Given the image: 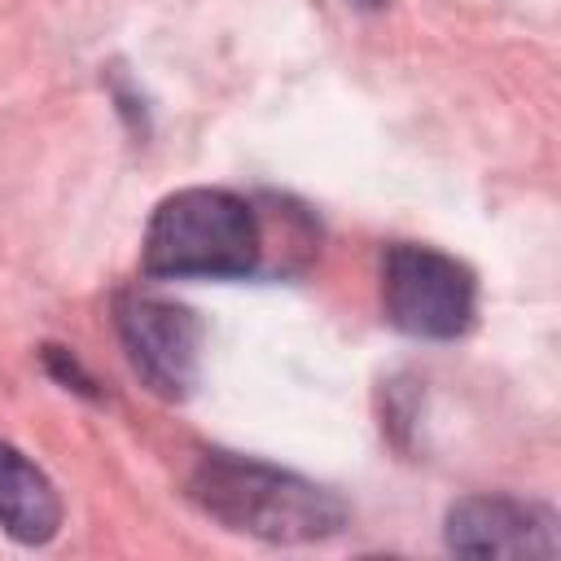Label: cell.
I'll return each instance as SVG.
<instances>
[{
	"label": "cell",
	"mask_w": 561,
	"mask_h": 561,
	"mask_svg": "<svg viewBox=\"0 0 561 561\" xmlns=\"http://www.w3.org/2000/svg\"><path fill=\"white\" fill-rule=\"evenodd\" d=\"M140 250L149 276H245L259 263L263 228L254 206L228 188H180L149 215Z\"/></svg>",
	"instance_id": "cell-2"
},
{
	"label": "cell",
	"mask_w": 561,
	"mask_h": 561,
	"mask_svg": "<svg viewBox=\"0 0 561 561\" xmlns=\"http://www.w3.org/2000/svg\"><path fill=\"white\" fill-rule=\"evenodd\" d=\"M355 4H364V9H377V4H381V0H355Z\"/></svg>",
	"instance_id": "cell-7"
},
{
	"label": "cell",
	"mask_w": 561,
	"mask_h": 561,
	"mask_svg": "<svg viewBox=\"0 0 561 561\" xmlns=\"http://www.w3.org/2000/svg\"><path fill=\"white\" fill-rule=\"evenodd\" d=\"M447 548L460 557H557V517L508 495H469L447 513Z\"/></svg>",
	"instance_id": "cell-5"
},
{
	"label": "cell",
	"mask_w": 561,
	"mask_h": 561,
	"mask_svg": "<svg viewBox=\"0 0 561 561\" xmlns=\"http://www.w3.org/2000/svg\"><path fill=\"white\" fill-rule=\"evenodd\" d=\"M381 302L394 329L447 342L473 324L478 285L460 259L434 245L399 241L381 259Z\"/></svg>",
	"instance_id": "cell-3"
},
{
	"label": "cell",
	"mask_w": 561,
	"mask_h": 561,
	"mask_svg": "<svg viewBox=\"0 0 561 561\" xmlns=\"http://www.w3.org/2000/svg\"><path fill=\"white\" fill-rule=\"evenodd\" d=\"M188 495L228 530L267 539V543H316L342 530L346 522V504L263 460H241L228 451H210L193 478H188Z\"/></svg>",
	"instance_id": "cell-1"
},
{
	"label": "cell",
	"mask_w": 561,
	"mask_h": 561,
	"mask_svg": "<svg viewBox=\"0 0 561 561\" xmlns=\"http://www.w3.org/2000/svg\"><path fill=\"white\" fill-rule=\"evenodd\" d=\"M114 329L118 342L140 373V381L162 399H184L197 381L202 359V324L184 302H171L162 294H118L114 302Z\"/></svg>",
	"instance_id": "cell-4"
},
{
	"label": "cell",
	"mask_w": 561,
	"mask_h": 561,
	"mask_svg": "<svg viewBox=\"0 0 561 561\" xmlns=\"http://www.w3.org/2000/svg\"><path fill=\"white\" fill-rule=\"evenodd\" d=\"M61 526V495L48 473L0 438V530L18 543H48Z\"/></svg>",
	"instance_id": "cell-6"
}]
</instances>
